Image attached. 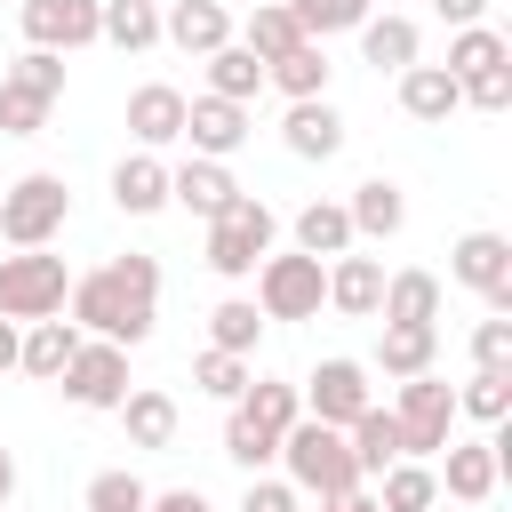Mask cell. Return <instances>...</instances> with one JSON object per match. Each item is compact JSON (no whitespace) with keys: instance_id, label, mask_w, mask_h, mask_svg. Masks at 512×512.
<instances>
[{"instance_id":"1","label":"cell","mask_w":512,"mask_h":512,"mask_svg":"<svg viewBox=\"0 0 512 512\" xmlns=\"http://www.w3.org/2000/svg\"><path fill=\"white\" fill-rule=\"evenodd\" d=\"M64 312H72V328H80V336L144 344V336H152V320H160V264H152L144 248H128V256H112V264L80 272V280L64 288Z\"/></svg>"},{"instance_id":"2","label":"cell","mask_w":512,"mask_h":512,"mask_svg":"<svg viewBox=\"0 0 512 512\" xmlns=\"http://www.w3.org/2000/svg\"><path fill=\"white\" fill-rule=\"evenodd\" d=\"M280 464H288V488H304V496H344V488H360L352 440H344L336 424H320V416H296V424L280 432Z\"/></svg>"},{"instance_id":"3","label":"cell","mask_w":512,"mask_h":512,"mask_svg":"<svg viewBox=\"0 0 512 512\" xmlns=\"http://www.w3.org/2000/svg\"><path fill=\"white\" fill-rule=\"evenodd\" d=\"M272 232H280V216L256 200V192H232V208L224 216H208V272H224V280H248L264 256H272Z\"/></svg>"},{"instance_id":"4","label":"cell","mask_w":512,"mask_h":512,"mask_svg":"<svg viewBox=\"0 0 512 512\" xmlns=\"http://www.w3.org/2000/svg\"><path fill=\"white\" fill-rule=\"evenodd\" d=\"M64 216H72V192H64V176L32 168V176L0 184V240H8V248H48V240L64 232Z\"/></svg>"},{"instance_id":"5","label":"cell","mask_w":512,"mask_h":512,"mask_svg":"<svg viewBox=\"0 0 512 512\" xmlns=\"http://www.w3.org/2000/svg\"><path fill=\"white\" fill-rule=\"evenodd\" d=\"M320 304H328V264L320 256H264L256 264V312L264 320H320Z\"/></svg>"},{"instance_id":"6","label":"cell","mask_w":512,"mask_h":512,"mask_svg":"<svg viewBox=\"0 0 512 512\" xmlns=\"http://www.w3.org/2000/svg\"><path fill=\"white\" fill-rule=\"evenodd\" d=\"M64 288H72L64 256H48V248L0 256V320H48V312H64Z\"/></svg>"},{"instance_id":"7","label":"cell","mask_w":512,"mask_h":512,"mask_svg":"<svg viewBox=\"0 0 512 512\" xmlns=\"http://www.w3.org/2000/svg\"><path fill=\"white\" fill-rule=\"evenodd\" d=\"M392 424H400V448L408 456H440L456 440V392L424 368V376H400V400H392Z\"/></svg>"},{"instance_id":"8","label":"cell","mask_w":512,"mask_h":512,"mask_svg":"<svg viewBox=\"0 0 512 512\" xmlns=\"http://www.w3.org/2000/svg\"><path fill=\"white\" fill-rule=\"evenodd\" d=\"M64 400L72 408H120L128 400V344H112V336H80V352L64 360Z\"/></svg>"},{"instance_id":"9","label":"cell","mask_w":512,"mask_h":512,"mask_svg":"<svg viewBox=\"0 0 512 512\" xmlns=\"http://www.w3.org/2000/svg\"><path fill=\"white\" fill-rule=\"evenodd\" d=\"M448 272L488 304V312H512V240L504 232H464L448 248Z\"/></svg>"},{"instance_id":"10","label":"cell","mask_w":512,"mask_h":512,"mask_svg":"<svg viewBox=\"0 0 512 512\" xmlns=\"http://www.w3.org/2000/svg\"><path fill=\"white\" fill-rule=\"evenodd\" d=\"M296 392H304V416H320V424H336V432L376 400V392H368V368H360V360H344V352H336V360H320Z\"/></svg>"},{"instance_id":"11","label":"cell","mask_w":512,"mask_h":512,"mask_svg":"<svg viewBox=\"0 0 512 512\" xmlns=\"http://www.w3.org/2000/svg\"><path fill=\"white\" fill-rule=\"evenodd\" d=\"M16 24H24V40H32V48L72 56V48H88V40H96L104 0H24V8H16Z\"/></svg>"},{"instance_id":"12","label":"cell","mask_w":512,"mask_h":512,"mask_svg":"<svg viewBox=\"0 0 512 512\" xmlns=\"http://www.w3.org/2000/svg\"><path fill=\"white\" fill-rule=\"evenodd\" d=\"M184 144L200 160H232L248 144V104H232V96H184Z\"/></svg>"},{"instance_id":"13","label":"cell","mask_w":512,"mask_h":512,"mask_svg":"<svg viewBox=\"0 0 512 512\" xmlns=\"http://www.w3.org/2000/svg\"><path fill=\"white\" fill-rule=\"evenodd\" d=\"M280 144H288L296 160H336V152H344V112H336L328 96H296L288 120H280Z\"/></svg>"},{"instance_id":"14","label":"cell","mask_w":512,"mask_h":512,"mask_svg":"<svg viewBox=\"0 0 512 512\" xmlns=\"http://www.w3.org/2000/svg\"><path fill=\"white\" fill-rule=\"evenodd\" d=\"M432 480L456 496V504H488L504 464H496V440H448V464H432Z\"/></svg>"},{"instance_id":"15","label":"cell","mask_w":512,"mask_h":512,"mask_svg":"<svg viewBox=\"0 0 512 512\" xmlns=\"http://www.w3.org/2000/svg\"><path fill=\"white\" fill-rule=\"evenodd\" d=\"M160 40H176L184 56H208L232 40V8L224 0H160Z\"/></svg>"},{"instance_id":"16","label":"cell","mask_w":512,"mask_h":512,"mask_svg":"<svg viewBox=\"0 0 512 512\" xmlns=\"http://www.w3.org/2000/svg\"><path fill=\"white\" fill-rule=\"evenodd\" d=\"M128 136H136V152H160V144H176V136H184V88H168V80H144V88L128 96Z\"/></svg>"},{"instance_id":"17","label":"cell","mask_w":512,"mask_h":512,"mask_svg":"<svg viewBox=\"0 0 512 512\" xmlns=\"http://www.w3.org/2000/svg\"><path fill=\"white\" fill-rule=\"evenodd\" d=\"M328 304L344 312V320H376V304H384V264L376 256H328Z\"/></svg>"},{"instance_id":"18","label":"cell","mask_w":512,"mask_h":512,"mask_svg":"<svg viewBox=\"0 0 512 512\" xmlns=\"http://www.w3.org/2000/svg\"><path fill=\"white\" fill-rule=\"evenodd\" d=\"M72 352H80V328H72L64 312H48V320H24V336H16V368H24V376H40V384H56Z\"/></svg>"},{"instance_id":"19","label":"cell","mask_w":512,"mask_h":512,"mask_svg":"<svg viewBox=\"0 0 512 512\" xmlns=\"http://www.w3.org/2000/svg\"><path fill=\"white\" fill-rule=\"evenodd\" d=\"M112 208L120 216H160L168 208V160L160 152H128L112 168Z\"/></svg>"},{"instance_id":"20","label":"cell","mask_w":512,"mask_h":512,"mask_svg":"<svg viewBox=\"0 0 512 512\" xmlns=\"http://www.w3.org/2000/svg\"><path fill=\"white\" fill-rule=\"evenodd\" d=\"M232 192H240V184H232V168H224V160H200V152H192L184 168H168V200H184L200 224H208V216H224V208H232Z\"/></svg>"},{"instance_id":"21","label":"cell","mask_w":512,"mask_h":512,"mask_svg":"<svg viewBox=\"0 0 512 512\" xmlns=\"http://www.w3.org/2000/svg\"><path fill=\"white\" fill-rule=\"evenodd\" d=\"M120 424H128V448H168L176 440V392H160V384H128V400L112 408Z\"/></svg>"},{"instance_id":"22","label":"cell","mask_w":512,"mask_h":512,"mask_svg":"<svg viewBox=\"0 0 512 512\" xmlns=\"http://www.w3.org/2000/svg\"><path fill=\"white\" fill-rule=\"evenodd\" d=\"M400 112H408V120H432V128H440L448 112H464L456 72H448V64H408V72H400Z\"/></svg>"},{"instance_id":"23","label":"cell","mask_w":512,"mask_h":512,"mask_svg":"<svg viewBox=\"0 0 512 512\" xmlns=\"http://www.w3.org/2000/svg\"><path fill=\"white\" fill-rule=\"evenodd\" d=\"M344 216H352V240H392V232L408 224V200H400L392 176H368V184H352Z\"/></svg>"},{"instance_id":"24","label":"cell","mask_w":512,"mask_h":512,"mask_svg":"<svg viewBox=\"0 0 512 512\" xmlns=\"http://www.w3.org/2000/svg\"><path fill=\"white\" fill-rule=\"evenodd\" d=\"M432 352H440V328H432V320H384V336H376V368H384L392 384H400V376H424Z\"/></svg>"},{"instance_id":"25","label":"cell","mask_w":512,"mask_h":512,"mask_svg":"<svg viewBox=\"0 0 512 512\" xmlns=\"http://www.w3.org/2000/svg\"><path fill=\"white\" fill-rule=\"evenodd\" d=\"M328 72H336V64H328V40H296L288 56L264 64V88H280V96L296 104V96H328Z\"/></svg>"},{"instance_id":"26","label":"cell","mask_w":512,"mask_h":512,"mask_svg":"<svg viewBox=\"0 0 512 512\" xmlns=\"http://www.w3.org/2000/svg\"><path fill=\"white\" fill-rule=\"evenodd\" d=\"M344 440H352V464H360V480H376L384 464H400V456H408V448H400V424H392V408H376V400H368V408L344 424Z\"/></svg>"},{"instance_id":"27","label":"cell","mask_w":512,"mask_h":512,"mask_svg":"<svg viewBox=\"0 0 512 512\" xmlns=\"http://www.w3.org/2000/svg\"><path fill=\"white\" fill-rule=\"evenodd\" d=\"M432 504H440V480L424 456H400L376 472V512H432Z\"/></svg>"},{"instance_id":"28","label":"cell","mask_w":512,"mask_h":512,"mask_svg":"<svg viewBox=\"0 0 512 512\" xmlns=\"http://www.w3.org/2000/svg\"><path fill=\"white\" fill-rule=\"evenodd\" d=\"M360 56H368L376 72H408V64H416V24H408L400 8L368 16V24H360Z\"/></svg>"},{"instance_id":"29","label":"cell","mask_w":512,"mask_h":512,"mask_svg":"<svg viewBox=\"0 0 512 512\" xmlns=\"http://www.w3.org/2000/svg\"><path fill=\"white\" fill-rule=\"evenodd\" d=\"M232 408H240L248 424H264V432L280 440V432H288V424L304 416V392H296V384H280V376H248V392H240Z\"/></svg>"},{"instance_id":"30","label":"cell","mask_w":512,"mask_h":512,"mask_svg":"<svg viewBox=\"0 0 512 512\" xmlns=\"http://www.w3.org/2000/svg\"><path fill=\"white\" fill-rule=\"evenodd\" d=\"M496 64H512V40H504L496 24H456V32H448V72H456V80L496 72Z\"/></svg>"},{"instance_id":"31","label":"cell","mask_w":512,"mask_h":512,"mask_svg":"<svg viewBox=\"0 0 512 512\" xmlns=\"http://www.w3.org/2000/svg\"><path fill=\"white\" fill-rule=\"evenodd\" d=\"M200 64H208V96H232V104H248V96L264 88V56H248L240 40H224V48H208Z\"/></svg>"},{"instance_id":"32","label":"cell","mask_w":512,"mask_h":512,"mask_svg":"<svg viewBox=\"0 0 512 512\" xmlns=\"http://www.w3.org/2000/svg\"><path fill=\"white\" fill-rule=\"evenodd\" d=\"M296 248L304 256H344L352 248V216H344V200H312V208H296Z\"/></svg>"},{"instance_id":"33","label":"cell","mask_w":512,"mask_h":512,"mask_svg":"<svg viewBox=\"0 0 512 512\" xmlns=\"http://www.w3.org/2000/svg\"><path fill=\"white\" fill-rule=\"evenodd\" d=\"M376 320H440V280L432 272H384V304H376Z\"/></svg>"},{"instance_id":"34","label":"cell","mask_w":512,"mask_h":512,"mask_svg":"<svg viewBox=\"0 0 512 512\" xmlns=\"http://www.w3.org/2000/svg\"><path fill=\"white\" fill-rule=\"evenodd\" d=\"M96 40H112V48H152L160 40V0H104V24H96Z\"/></svg>"},{"instance_id":"35","label":"cell","mask_w":512,"mask_h":512,"mask_svg":"<svg viewBox=\"0 0 512 512\" xmlns=\"http://www.w3.org/2000/svg\"><path fill=\"white\" fill-rule=\"evenodd\" d=\"M256 336H264V312H256V296H224L216 312H208V344L216 352H256Z\"/></svg>"},{"instance_id":"36","label":"cell","mask_w":512,"mask_h":512,"mask_svg":"<svg viewBox=\"0 0 512 512\" xmlns=\"http://www.w3.org/2000/svg\"><path fill=\"white\" fill-rule=\"evenodd\" d=\"M280 8L296 16V32H304V40H328V32H360L376 0H280Z\"/></svg>"},{"instance_id":"37","label":"cell","mask_w":512,"mask_h":512,"mask_svg":"<svg viewBox=\"0 0 512 512\" xmlns=\"http://www.w3.org/2000/svg\"><path fill=\"white\" fill-rule=\"evenodd\" d=\"M456 416H472V424H504V416H512V368H472V384L456 392Z\"/></svg>"},{"instance_id":"38","label":"cell","mask_w":512,"mask_h":512,"mask_svg":"<svg viewBox=\"0 0 512 512\" xmlns=\"http://www.w3.org/2000/svg\"><path fill=\"white\" fill-rule=\"evenodd\" d=\"M296 40H304V32H296V16H288L280 0H264V8L240 24V48H248V56H264V64H272V56H288Z\"/></svg>"},{"instance_id":"39","label":"cell","mask_w":512,"mask_h":512,"mask_svg":"<svg viewBox=\"0 0 512 512\" xmlns=\"http://www.w3.org/2000/svg\"><path fill=\"white\" fill-rule=\"evenodd\" d=\"M248 376H256V368H248L240 352H216V344H208V352L192 360V384H200L208 400H224V408H232V400L248 392Z\"/></svg>"},{"instance_id":"40","label":"cell","mask_w":512,"mask_h":512,"mask_svg":"<svg viewBox=\"0 0 512 512\" xmlns=\"http://www.w3.org/2000/svg\"><path fill=\"white\" fill-rule=\"evenodd\" d=\"M48 112H56V104H48L40 88H24V80H8V72H0V136H40V128H48Z\"/></svg>"},{"instance_id":"41","label":"cell","mask_w":512,"mask_h":512,"mask_svg":"<svg viewBox=\"0 0 512 512\" xmlns=\"http://www.w3.org/2000/svg\"><path fill=\"white\" fill-rule=\"evenodd\" d=\"M224 456H232V464H240V472H264V464H272V456H280V440H272V432H264V424H248V416H240V408H232V416H224Z\"/></svg>"},{"instance_id":"42","label":"cell","mask_w":512,"mask_h":512,"mask_svg":"<svg viewBox=\"0 0 512 512\" xmlns=\"http://www.w3.org/2000/svg\"><path fill=\"white\" fill-rule=\"evenodd\" d=\"M144 496H152V488H144L136 472H96L88 496H80V512H144Z\"/></svg>"},{"instance_id":"43","label":"cell","mask_w":512,"mask_h":512,"mask_svg":"<svg viewBox=\"0 0 512 512\" xmlns=\"http://www.w3.org/2000/svg\"><path fill=\"white\" fill-rule=\"evenodd\" d=\"M8 80H24V88H40V96L56 104V96H64V56H56V48H24V56L8 64Z\"/></svg>"},{"instance_id":"44","label":"cell","mask_w":512,"mask_h":512,"mask_svg":"<svg viewBox=\"0 0 512 512\" xmlns=\"http://www.w3.org/2000/svg\"><path fill=\"white\" fill-rule=\"evenodd\" d=\"M472 368H512V320L504 312H488L472 328Z\"/></svg>"},{"instance_id":"45","label":"cell","mask_w":512,"mask_h":512,"mask_svg":"<svg viewBox=\"0 0 512 512\" xmlns=\"http://www.w3.org/2000/svg\"><path fill=\"white\" fill-rule=\"evenodd\" d=\"M456 88H464V104H472V112H504V104H512V64L472 72V80H456Z\"/></svg>"},{"instance_id":"46","label":"cell","mask_w":512,"mask_h":512,"mask_svg":"<svg viewBox=\"0 0 512 512\" xmlns=\"http://www.w3.org/2000/svg\"><path fill=\"white\" fill-rule=\"evenodd\" d=\"M240 512H296V488H288V480H256V472H248Z\"/></svg>"},{"instance_id":"47","label":"cell","mask_w":512,"mask_h":512,"mask_svg":"<svg viewBox=\"0 0 512 512\" xmlns=\"http://www.w3.org/2000/svg\"><path fill=\"white\" fill-rule=\"evenodd\" d=\"M144 512H216L200 488H160V496H144Z\"/></svg>"},{"instance_id":"48","label":"cell","mask_w":512,"mask_h":512,"mask_svg":"<svg viewBox=\"0 0 512 512\" xmlns=\"http://www.w3.org/2000/svg\"><path fill=\"white\" fill-rule=\"evenodd\" d=\"M432 8L448 16V32H456V24H488V0H432Z\"/></svg>"},{"instance_id":"49","label":"cell","mask_w":512,"mask_h":512,"mask_svg":"<svg viewBox=\"0 0 512 512\" xmlns=\"http://www.w3.org/2000/svg\"><path fill=\"white\" fill-rule=\"evenodd\" d=\"M320 512H376L368 488H344V496H320Z\"/></svg>"},{"instance_id":"50","label":"cell","mask_w":512,"mask_h":512,"mask_svg":"<svg viewBox=\"0 0 512 512\" xmlns=\"http://www.w3.org/2000/svg\"><path fill=\"white\" fill-rule=\"evenodd\" d=\"M16 336H24V328H16V320H0V368H16Z\"/></svg>"},{"instance_id":"51","label":"cell","mask_w":512,"mask_h":512,"mask_svg":"<svg viewBox=\"0 0 512 512\" xmlns=\"http://www.w3.org/2000/svg\"><path fill=\"white\" fill-rule=\"evenodd\" d=\"M8 496H16V456L0 448V504H8Z\"/></svg>"},{"instance_id":"52","label":"cell","mask_w":512,"mask_h":512,"mask_svg":"<svg viewBox=\"0 0 512 512\" xmlns=\"http://www.w3.org/2000/svg\"><path fill=\"white\" fill-rule=\"evenodd\" d=\"M472 512H480V504H472Z\"/></svg>"}]
</instances>
